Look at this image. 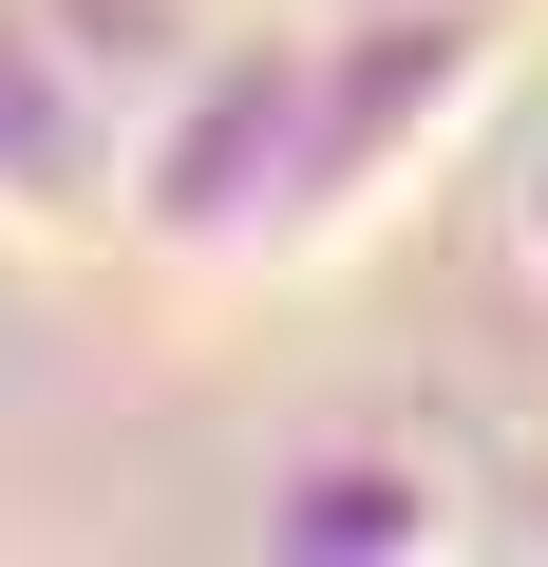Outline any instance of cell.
Masks as SVG:
<instances>
[{
    "label": "cell",
    "mask_w": 548,
    "mask_h": 567,
    "mask_svg": "<svg viewBox=\"0 0 548 567\" xmlns=\"http://www.w3.org/2000/svg\"><path fill=\"white\" fill-rule=\"evenodd\" d=\"M303 189H322V39H303V0H246L133 114L114 246L152 284H303Z\"/></svg>",
    "instance_id": "cell-1"
},
{
    "label": "cell",
    "mask_w": 548,
    "mask_h": 567,
    "mask_svg": "<svg viewBox=\"0 0 548 567\" xmlns=\"http://www.w3.org/2000/svg\"><path fill=\"white\" fill-rule=\"evenodd\" d=\"M303 39H322V189H303V265H360L416 171L510 95V39H529V0H303Z\"/></svg>",
    "instance_id": "cell-2"
},
{
    "label": "cell",
    "mask_w": 548,
    "mask_h": 567,
    "mask_svg": "<svg viewBox=\"0 0 548 567\" xmlns=\"http://www.w3.org/2000/svg\"><path fill=\"white\" fill-rule=\"evenodd\" d=\"M133 171V114L58 39V0H0V246H95Z\"/></svg>",
    "instance_id": "cell-3"
},
{
    "label": "cell",
    "mask_w": 548,
    "mask_h": 567,
    "mask_svg": "<svg viewBox=\"0 0 548 567\" xmlns=\"http://www.w3.org/2000/svg\"><path fill=\"white\" fill-rule=\"evenodd\" d=\"M265 548H322V567H416V548H473V473L435 435H303L265 473Z\"/></svg>",
    "instance_id": "cell-4"
},
{
    "label": "cell",
    "mask_w": 548,
    "mask_h": 567,
    "mask_svg": "<svg viewBox=\"0 0 548 567\" xmlns=\"http://www.w3.org/2000/svg\"><path fill=\"white\" fill-rule=\"evenodd\" d=\"M510 265L548 284V152H529V189H510Z\"/></svg>",
    "instance_id": "cell-5"
},
{
    "label": "cell",
    "mask_w": 548,
    "mask_h": 567,
    "mask_svg": "<svg viewBox=\"0 0 548 567\" xmlns=\"http://www.w3.org/2000/svg\"><path fill=\"white\" fill-rule=\"evenodd\" d=\"M529 529H548V473H529Z\"/></svg>",
    "instance_id": "cell-6"
}]
</instances>
